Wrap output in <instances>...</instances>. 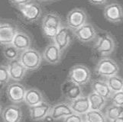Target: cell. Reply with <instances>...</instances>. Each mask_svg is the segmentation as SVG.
<instances>
[{
	"label": "cell",
	"instance_id": "obj_28",
	"mask_svg": "<svg viewBox=\"0 0 123 122\" xmlns=\"http://www.w3.org/2000/svg\"><path fill=\"white\" fill-rule=\"evenodd\" d=\"M10 79L8 66L0 65V85L6 84Z\"/></svg>",
	"mask_w": 123,
	"mask_h": 122
},
{
	"label": "cell",
	"instance_id": "obj_20",
	"mask_svg": "<svg viewBox=\"0 0 123 122\" xmlns=\"http://www.w3.org/2000/svg\"><path fill=\"white\" fill-rule=\"evenodd\" d=\"M12 44L21 53L24 50L31 48V39L26 33L18 31L15 35Z\"/></svg>",
	"mask_w": 123,
	"mask_h": 122
},
{
	"label": "cell",
	"instance_id": "obj_6",
	"mask_svg": "<svg viewBox=\"0 0 123 122\" xmlns=\"http://www.w3.org/2000/svg\"><path fill=\"white\" fill-rule=\"evenodd\" d=\"M87 23V15L82 8L72 9L67 17V24L70 30L74 31Z\"/></svg>",
	"mask_w": 123,
	"mask_h": 122
},
{
	"label": "cell",
	"instance_id": "obj_25",
	"mask_svg": "<svg viewBox=\"0 0 123 122\" xmlns=\"http://www.w3.org/2000/svg\"><path fill=\"white\" fill-rule=\"evenodd\" d=\"M105 117L109 121H111L116 118H118L123 115V106L112 105L106 108L105 111Z\"/></svg>",
	"mask_w": 123,
	"mask_h": 122
},
{
	"label": "cell",
	"instance_id": "obj_24",
	"mask_svg": "<svg viewBox=\"0 0 123 122\" xmlns=\"http://www.w3.org/2000/svg\"><path fill=\"white\" fill-rule=\"evenodd\" d=\"M106 82L112 92V93L117 92H120L123 88V79L118 75H114L112 76L108 77L106 79Z\"/></svg>",
	"mask_w": 123,
	"mask_h": 122
},
{
	"label": "cell",
	"instance_id": "obj_12",
	"mask_svg": "<svg viewBox=\"0 0 123 122\" xmlns=\"http://www.w3.org/2000/svg\"><path fill=\"white\" fill-rule=\"evenodd\" d=\"M18 31L16 26L8 24H1L0 25V45H8L12 44L15 36Z\"/></svg>",
	"mask_w": 123,
	"mask_h": 122
},
{
	"label": "cell",
	"instance_id": "obj_32",
	"mask_svg": "<svg viewBox=\"0 0 123 122\" xmlns=\"http://www.w3.org/2000/svg\"><path fill=\"white\" fill-rule=\"evenodd\" d=\"M108 0H88V2L94 6H103L107 2Z\"/></svg>",
	"mask_w": 123,
	"mask_h": 122
},
{
	"label": "cell",
	"instance_id": "obj_1",
	"mask_svg": "<svg viewBox=\"0 0 123 122\" xmlns=\"http://www.w3.org/2000/svg\"><path fill=\"white\" fill-rule=\"evenodd\" d=\"M62 26L61 17L54 12L47 13L42 19L41 27L45 37L53 39Z\"/></svg>",
	"mask_w": 123,
	"mask_h": 122
},
{
	"label": "cell",
	"instance_id": "obj_27",
	"mask_svg": "<svg viewBox=\"0 0 123 122\" xmlns=\"http://www.w3.org/2000/svg\"><path fill=\"white\" fill-rule=\"evenodd\" d=\"M3 55L6 59L8 60H12L15 59H18L19 57V51L17 50L12 44H8L4 46V48L2 50Z\"/></svg>",
	"mask_w": 123,
	"mask_h": 122
},
{
	"label": "cell",
	"instance_id": "obj_30",
	"mask_svg": "<svg viewBox=\"0 0 123 122\" xmlns=\"http://www.w3.org/2000/svg\"><path fill=\"white\" fill-rule=\"evenodd\" d=\"M83 117L82 115L73 113L72 115L67 116L63 118V122H83Z\"/></svg>",
	"mask_w": 123,
	"mask_h": 122
},
{
	"label": "cell",
	"instance_id": "obj_7",
	"mask_svg": "<svg viewBox=\"0 0 123 122\" xmlns=\"http://www.w3.org/2000/svg\"><path fill=\"white\" fill-rule=\"evenodd\" d=\"M22 18L28 22H35L42 13L41 6L35 2H31L18 7Z\"/></svg>",
	"mask_w": 123,
	"mask_h": 122
},
{
	"label": "cell",
	"instance_id": "obj_2",
	"mask_svg": "<svg viewBox=\"0 0 123 122\" xmlns=\"http://www.w3.org/2000/svg\"><path fill=\"white\" fill-rule=\"evenodd\" d=\"M18 59L27 70L38 69L42 62L41 54L38 50L34 48H29L21 52Z\"/></svg>",
	"mask_w": 123,
	"mask_h": 122
},
{
	"label": "cell",
	"instance_id": "obj_33",
	"mask_svg": "<svg viewBox=\"0 0 123 122\" xmlns=\"http://www.w3.org/2000/svg\"><path fill=\"white\" fill-rule=\"evenodd\" d=\"M42 121H43L44 122H54L55 121V120L53 118V117L50 114H48V115H47Z\"/></svg>",
	"mask_w": 123,
	"mask_h": 122
},
{
	"label": "cell",
	"instance_id": "obj_34",
	"mask_svg": "<svg viewBox=\"0 0 123 122\" xmlns=\"http://www.w3.org/2000/svg\"><path fill=\"white\" fill-rule=\"evenodd\" d=\"M109 122H123V115L119 117H118V118H116L111 121H109Z\"/></svg>",
	"mask_w": 123,
	"mask_h": 122
},
{
	"label": "cell",
	"instance_id": "obj_31",
	"mask_svg": "<svg viewBox=\"0 0 123 122\" xmlns=\"http://www.w3.org/2000/svg\"><path fill=\"white\" fill-rule=\"evenodd\" d=\"M10 1L13 5L18 7L21 6H24V5H26V4L31 3L32 0H10Z\"/></svg>",
	"mask_w": 123,
	"mask_h": 122
},
{
	"label": "cell",
	"instance_id": "obj_16",
	"mask_svg": "<svg viewBox=\"0 0 123 122\" xmlns=\"http://www.w3.org/2000/svg\"><path fill=\"white\" fill-rule=\"evenodd\" d=\"M61 51L54 42L45 47L43 53L44 60L49 64L56 65L61 60Z\"/></svg>",
	"mask_w": 123,
	"mask_h": 122
},
{
	"label": "cell",
	"instance_id": "obj_11",
	"mask_svg": "<svg viewBox=\"0 0 123 122\" xmlns=\"http://www.w3.org/2000/svg\"><path fill=\"white\" fill-rule=\"evenodd\" d=\"M7 96L12 102L15 104L22 103L25 100L26 89L23 85L18 82L11 83L7 88Z\"/></svg>",
	"mask_w": 123,
	"mask_h": 122
},
{
	"label": "cell",
	"instance_id": "obj_36",
	"mask_svg": "<svg viewBox=\"0 0 123 122\" xmlns=\"http://www.w3.org/2000/svg\"><path fill=\"white\" fill-rule=\"evenodd\" d=\"M2 112V108H1V105H0V114H1Z\"/></svg>",
	"mask_w": 123,
	"mask_h": 122
},
{
	"label": "cell",
	"instance_id": "obj_10",
	"mask_svg": "<svg viewBox=\"0 0 123 122\" xmlns=\"http://www.w3.org/2000/svg\"><path fill=\"white\" fill-rule=\"evenodd\" d=\"M54 43L56 44L58 48L60 49L61 53H63L65 50L68 48L71 42V35H70V29L67 26L62 25L60 30L58 31L57 35L52 39Z\"/></svg>",
	"mask_w": 123,
	"mask_h": 122
},
{
	"label": "cell",
	"instance_id": "obj_18",
	"mask_svg": "<svg viewBox=\"0 0 123 122\" xmlns=\"http://www.w3.org/2000/svg\"><path fill=\"white\" fill-rule=\"evenodd\" d=\"M74 113L73 110L70 105V104L65 102H60L51 107L49 114L53 117V118L56 121L72 115Z\"/></svg>",
	"mask_w": 123,
	"mask_h": 122
},
{
	"label": "cell",
	"instance_id": "obj_17",
	"mask_svg": "<svg viewBox=\"0 0 123 122\" xmlns=\"http://www.w3.org/2000/svg\"><path fill=\"white\" fill-rule=\"evenodd\" d=\"M2 117L4 122H21L22 119V111L18 105H11L2 111Z\"/></svg>",
	"mask_w": 123,
	"mask_h": 122
},
{
	"label": "cell",
	"instance_id": "obj_4",
	"mask_svg": "<svg viewBox=\"0 0 123 122\" xmlns=\"http://www.w3.org/2000/svg\"><path fill=\"white\" fill-rule=\"evenodd\" d=\"M119 71V67L117 63L109 57H103L97 63L95 72L100 76L108 78L114 75H117Z\"/></svg>",
	"mask_w": 123,
	"mask_h": 122
},
{
	"label": "cell",
	"instance_id": "obj_15",
	"mask_svg": "<svg viewBox=\"0 0 123 122\" xmlns=\"http://www.w3.org/2000/svg\"><path fill=\"white\" fill-rule=\"evenodd\" d=\"M50 108H51L50 105L45 101L35 106L30 107L29 112H30L31 119L34 121H42L50 113Z\"/></svg>",
	"mask_w": 123,
	"mask_h": 122
},
{
	"label": "cell",
	"instance_id": "obj_8",
	"mask_svg": "<svg viewBox=\"0 0 123 122\" xmlns=\"http://www.w3.org/2000/svg\"><path fill=\"white\" fill-rule=\"evenodd\" d=\"M104 18L111 23H120L123 21V7L118 2L109 3L104 8Z\"/></svg>",
	"mask_w": 123,
	"mask_h": 122
},
{
	"label": "cell",
	"instance_id": "obj_5",
	"mask_svg": "<svg viewBox=\"0 0 123 122\" xmlns=\"http://www.w3.org/2000/svg\"><path fill=\"white\" fill-rule=\"evenodd\" d=\"M91 72L87 66L82 64L74 66L69 71L68 79L80 86L87 84L90 80Z\"/></svg>",
	"mask_w": 123,
	"mask_h": 122
},
{
	"label": "cell",
	"instance_id": "obj_38",
	"mask_svg": "<svg viewBox=\"0 0 123 122\" xmlns=\"http://www.w3.org/2000/svg\"><path fill=\"white\" fill-rule=\"evenodd\" d=\"M122 92H123V88H122Z\"/></svg>",
	"mask_w": 123,
	"mask_h": 122
},
{
	"label": "cell",
	"instance_id": "obj_13",
	"mask_svg": "<svg viewBox=\"0 0 123 122\" xmlns=\"http://www.w3.org/2000/svg\"><path fill=\"white\" fill-rule=\"evenodd\" d=\"M8 68L11 79L16 82L22 80L27 73V69L23 66L18 58L10 60L8 64Z\"/></svg>",
	"mask_w": 123,
	"mask_h": 122
},
{
	"label": "cell",
	"instance_id": "obj_29",
	"mask_svg": "<svg viewBox=\"0 0 123 122\" xmlns=\"http://www.w3.org/2000/svg\"><path fill=\"white\" fill-rule=\"evenodd\" d=\"M110 99H111L113 105L123 106V92L122 91L114 92V93H112Z\"/></svg>",
	"mask_w": 123,
	"mask_h": 122
},
{
	"label": "cell",
	"instance_id": "obj_19",
	"mask_svg": "<svg viewBox=\"0 0 123 122\" xmlns=\"http://www.w3.org/2000/svg\"><path fill=\"white\" fill-rule=\"evenodd\" d=\"M70 105L74 113L80 115H86L90 110V104L88 96L81 95L75 100L71 101Z\"/></svg>",
	"mask_w": 123,
	"mask_h": 122
},
{
	"label": "cell",
	"instance_id": "obj_37",
	"mask_svg": "<svg viewBox=\"0 0 123 122\" xmlns=\"http://www.w3.org/2000/svg\"><path fill=\"white\" fill-rule=\"evenodd\" d=\"M83 122H88L87 121H83Z\"/></svg>",
	"mask_w": 123,
	"mask_h": 122
},
{
	"label": "cell",
	"instance_id": "obj_14",
	"mask_svg": "<svg viewBox=\"0 0 123 122\" xmlns=\"http://www.w3.org/2000/svg\"><path fill=\"white\" fill-rule=\"evenodd\" d=\"M61 91H62V94L67 99L70 100V102L83 95L81 86L72 82L70 79L66 81L62 85Z\"/></svg>",
	"mask_w": 123,
	"mask_h": 122
},
{
	"label": "cell",
	"instance_id": "obj_9",
	"mask_svg": "<svg viewBox=\"0 0 123 122\" xmlns=\"http://www.w3.org/2000/svg\"><path fill=\"white\" fill-rule=\"evenodd\" d=\"M74 37L82 43H90L97 36V32L94 26L90 23H86L83 26L73 31Z\"/></svg>",
	"mask_w": 123,
	"mask_h": 122
},
{
	"label": "cell",
	"instance_id": "obj_22",
	"mask_svg": "<svg viewBox=\"0 0 123 122\" xmlns=\"http://www.w3.org/2000/svg\"><path fill=\"white\" fill-rule=\"evenodd\" d=\"M44 96L38 89L32 88V89L26 90L24 102L29 107L35 106L36 105H38L41 102H44Z\"/></svg>",
	"mask_w": 123,
	"mask_h": 122
},
{
	"label": "cell",
	"instance_id": "obj_21",
	"mask_svg": "<svg viewBox=\"0 0 123 122\" xmlns=\"http://www.w3.org/2000/svg\"><path fill=\"white\" fill-rule=\"evenodd\" d=\"M91 87L92 92H95L96 93L102 95L106 100L111 98L112 95V92L110 89L106 81L96 79V80H93L92 82Z\"/></svg>",
	"mask_w": 123,
	"mask_h": 122
},
{
	"label": "cell",
	"instance_id": "obj_35",
	"mask_svg": "<svg viewBox=\"0 0 123 122\" xmlns=\"http://www.w3.org/2000/svg\"><path fill=\"white\" fill-rule=\"evenodd\" d=\"M41 2H52V1H56V0H39Z\"/></svg>",
	"mask_w": 123,
	"mask_h": 122
},
{
	"label": "cell",
	"instance_id": "obj_3",
	"mask_svg": "<svg viewBox=\"0 0 123 122\" xmlns=\"http://www.w3.org/2000/svg\"><path fill=\"white\" fill-rule=\"evenodd\" d=\"M116 48V42L110 34L105 32L98 37L94 45V50L99 55L106 57L113 53Z\"/></svg>",
	"mask_w": 123,
	"mask_h": 122
},
{
	"label": "cell",
	"instance_id": "obj_26",
	"mask_svg": "<svg viewBox=\"0 0 123 122\" xmlns=\"http://www.w3.org/2000/svg\"><path fill=\"white\" fill-rule=\"evenodd\" d=\"M85 118L88 122H107L105 115L101 111L90 110L86 115Z\"/></svg>",
	"mask_w": 123,
	"mask_h": 122
},
{
	"label": "cell",
	"instance_id": "obj_39",
	"mask_svg": "<svg viewBox=\"0 0 123 122\" xmlns=\"http://www.w3.org/2000/svg\"><path fill=\"white\" fill-rule=\"evenodd\" d=\"M0 25H1V22H0Z\"/></svg>",
	"mask_w": 123,
	"mask_h": 122
},
{
	"label": "cell",
	"instance_id": "obj_23",
	"mask_svg": "<svg viewBox=\"0 0 123 122\" xmlns=\"http://www.w3.org/2000/svg\"><path fill=\"white\" fill-rule=\"evenodd\" d=\"M88 99L90 104V110L101 111L106 104V99L102 95L92 92L88 95Z\"/></svg>",
	"mask_w": 123,
	"mask_h": 122
}]
</instances>
